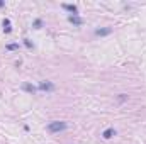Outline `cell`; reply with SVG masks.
<instances>
[{
  "instance_id": "1",
  "label": "cell",
  "mask_w": 146,
  "mask_h": 144,
  "mask_svg": "<svg viewBox=\"0 0 146 144\" xmlns=\"http://www.w3.org/2000/svg\"><path fill=\"white\" fill-rule=\"evenodd\" d=\"M65 129H66V122L54 120V122H49L48 124V131L49 132H60V131H65Z\"/></svg>"
},
{
  "instance_id": "2",
  "label": "cell",
  "mask_w": 146,
  "mask_h": 144,
  "mask_svg": "<svg viewBox=\"0 0 146 144\" xmlns=\"http://www.w3.org/2000/svg\"><path fill=\"white\" fill-rule=\"evenodd\" d=\"M37 90H41V92H53L54 90V85L51 81H42V83H39Z\"/></svg>"
},
{
  "instance_id": "3",
  "label": "cell",
  "mask_w": 146,
  "mask_h": 144,
  "mask_svg": "<svg viewBox=\"0 0 146 144\" xmlns=\"http://www.w3.org/2000/svg\"><path fill=\"white\" fill-rule=\"evenodd\" d=\"M68 20H70L72 24H75V26H82V24H83V19L78 17V15H68Z\"/></svg>"
},
{
  "instance_id": "4",
  "label": "cell",
  "mask_w": 146,
  "mask_h": 144,
  "mask_svg": "<svg viewBox=\"0 0 146 144\" xmlns=\"http://www.w3.org/2000/svg\"><path fill=\"white\" fill-rule=\"evenodd\" d=\"M63 9H66L68 12H72L73 15L78 14V7H76V5H72V3H63Z\"/></svg>"
},
{
  "instance_id": "5",
  "label": "cell",
  "mask_w": 146,
  "mask_h": 144,
  "mask_svg": "<svg viewBox=\"0 0 146 144\" xmlns=\"http://www.w3.org/2000/svg\"><path fill=\"white\" fill-rule=\"evenodd\" d=\"M102 136H104V139H110L112 136H115V129H112V127L106 129V131L102 132Z\"/></svg>"
},
{
  "instance_id": "6",
  "label": "cell",
  "mask_w": 146,
  "mask_h": 144,
  "mask_svg": "<svg viewBox=\"0 0 146 144\" xmlns=\"http://www.w3.org/2000/svg\"><path fill=\"white\" fill-rule=\"evenodd\" d=\"M110 32H112V29H110V27H104V29H97V31H95V34H97V36H109Z\"/></svg>"
},
{
  "instance_id": "7",
  "label": "cell",
  "mask_w": 146,
  "mask_h": 144,
  "mask_svg": "<svg viewBox=\"0 0 146 144\" xmlns=\"http://www.w3.org/2000/svg\"><path fill=\"white\" fill-rule=\"evenodd\" d=\"M3 31L9 34V32H12V26H10V20L9 19H3Z\"/></svg>"
},
{
  "instance_id": "8",
  "label": "cell",
  "mask_w": 146,
  "mask_h": 144,
  "mask_svg": "<svg viewBox=\"0 0 146 144\" xmlns=\"http://www.w3.org/2000/svg\"><path fill=\"white\" fill-rule=\"evenodd\" d=\"M24 90H26V92H29V93L37 92V88L34 87V85H31V83H24Z\"/></svg>"
},
{
  "instance_id": "9",
  "label": "cell",
  "mask_w": 146,
  "mask_h": 144,
  "mask_svg": "<svg viewBox=\"0 0 146 144\" xmlns=\"http://www.w3.org/2000/svg\"><path fill=\"white\" fill-rule=\"evenodd\" d=\"M41 27H42V20H41V19L34 20V29H41Z\"/></svg>"
},
{
  "instance_id": "10",
  "label": "cell",
  "mask_w": 146,
  "mask_h": 144,
  "mask_svg": "<svg viewBox=\"0 0 146 144\" xmlns=\"http://www.w3.org/2000/svg\"><path fill=\"white\" fill-rule=\"evenodd\" d=\"M17 48H19V44H15V42H14V44H7V49H9V51H14V49H17Z\"/></svg>"
},
{
  "instance_id": "11",
  "label": "cell",
  "mask_w": 146,
  "mask_h": 144,
  "mask_svg": "<svg viewBox=\"0 0 146 144\" xmlns=\"http://www.w3.org/2000/svg\"><path fill=\"white\" fill-rule=\"evenodd\" d=\"M24 44H26V48H29V49H33V42H31L29 39H24Z\"/></svg>"
},
{
  "instance_id": "12",
  "label": "cell",
  "mask_w": 146,
  "mask_h": 144,
  "mask_svg": "<svg viewBox=\"0 0 146 144\" xmlns=\"http://www.w3.org/2000/svg\"><path fill=\"white\" fill-rule=\"evenodd\" d=\"M3 5H5V3H3V2H2V0H0V7H3Z\"/></svg>"
}]
</instances>
